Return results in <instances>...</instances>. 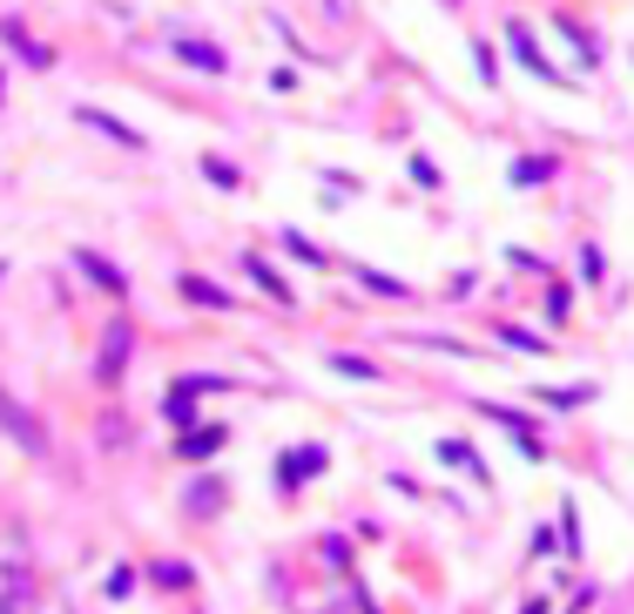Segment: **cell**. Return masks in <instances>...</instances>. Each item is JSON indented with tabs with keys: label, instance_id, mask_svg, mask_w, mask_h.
I'll return each mask as SVG.
<instances>
[{
	"label": "cell",
	"instance_id": "cell-1",
	"mask_svg": "<svg viewBox=\"0 0 634 614\" xmlns=\"http://www.w3.org/2000/svg\"><path fill=\"white\" fill-rule=\"evenodd\" d=\"M42 574H34V541L21 513H0V614H34Z\"/></svg>",
	"mask_w": 634,
	"mask_h": 614
},
{
	"label": "cell",
	"instance_id": "cell-2",
	"mask_svg": "<svg viewBox=\"0 0 634 614\" xmlns=\"http://www.w3.org/2000/svg\"><path fill=\"white\" fill-rule=\"evenodd\" d=\"M0 433H8L21 452H34V459L48 452V426H42V418H34V412H27V405L8 392V386H0Z\"/></svg>",
	"mask_w": 634,
	"mask_h": 614
},
{
	"label": "cell",
	"instance_id": "cell-3",
	"mask_svg": "<svg viewBox=\"0 0 634 614\" xmlns=\"http://www.w3.org/2000/svg\"><path fill=\"white\" fill-rule=\"evenodd\" d=\"M506 48H513V61H520L527 74H540L547 88H567V74L540 55V42H533V27H527V21H506Z\"/></svg>",
	"mask_w": 634,
	"mask_h": 614
},
{
	"label": "cell",
	"instance_id": "cell-4",
	"mask_svg": "<svg viewBox=\"0 0 634 614\" xmlns=\"http://www.w3.org/2000/svg\"><path fill=\"white\" fill-rule=\"evenodd\" d=\"M129 338H136V331H129L122 318L108 324V338H102V358H95V378H102V386H122V365H129Z\"/></svg>",
	"mask_w": 634,
	"mask_h": 614
},
{
	"label": "cell",
	"instance_id": "cell-5",
	"mask_svg": "<svg viewBox=\"0 0 634 614\" xmlns=\"http://www.w3.org/2000/svg\"><path fill=\"white\" fill-rule=\"evenodd\" d=\"M480 418H493V426H506V433H513V446H520L527 459H540V452H547V446H540V426H533L527 412H513V405H480Z\"/></svg>",
	"mask_w": 634,
	"mask_h": 614
},
{
	"label": "cell",
	"instance_id": "cell-6",
	"mask_svg": "<svg viewBox=\"0 0 634 614\" xmlns=\"http://www.w3.org/2000/svg\"><path fill=\"white\" fill-rule=\"evenodd\" d=\"M203 392H230V378H203V371H189V378H176V392H169V418H176V426H189V405L196 399H203Z\"/></svg>",
	"mask_w": 634,
	"mask_h": 614
},
{
	"label": "cell",
	"instance_id": "cell-7",
	"mask_svg": "<svg viewBox=\"0 0 634 614\" xmlns=\"http://www.w3.org/2000/svg\"><path fill=\"white\" fill-rule=\"evenodd\" d=\"M310 473H325V446H297V452H284V467H277V480H284V493H297Z\"/></svg>",
	"mask_w": 634,
	"mask_h": 614
},
{
	"label": "cell",
	"instance_id": "cell-8",
	"mask_svg": "<svg viewBox=\"0 0 634 614\" xmlns=\"http://www.w3.org/2000/svg\"><path fill=\"white\" fill-rule=\"evenodd\" d=\"M74 271H89V284H102L108 297H122V291H129V278L115 271L108 257H95V250H74Z\"/></svg>",
	"mask_w": 634,
	"mask_h": 614
},
{
	"label": "cell",
	"instance_id": "cell-9",
	"mask_svg": "<svg viewBox=\"0 0 634 614\" xmlns=\"http://www.w3.org/2000/svg\"><path fill=\"white\" fill-rule=\"evenodd\" d=\"M74 122H82V129H102L108 142H122V149H142V135H136L129 122H115V115H102V108H74Z\"/></svg>",
	"mask_w": 634,
	"mask_h": 614
},
{
	"label": "cell",
	"instance_id": "cell-10",
	"mask_svg": "<svg viewBox=\"0 0 634 614\" xmlns=\"http://www.w3.org/2000/svg\"><path fill=\"white\" fill-rule=\"evenodd\" d=\"M223 439H230L223 426H189V433L176 439V452H183V459H216V452H223Z\"/></svg>",
	"mask_w": 634,
	"mask_h": 614
},
{
	"label": "cell",
	"instance_id": "cell-11",
	"mask_svg": "<svg viewBox=\"0 0 634 614\" xmlns=\"http://www.w3.org/2000/svg\"><path fill=\"white\" fill-rule=\"evenodd\" d=\"M439 459H446V467H459V473H472V480H480V486L493 480V473H486V459H480V452H472L466 439H439Z\"/></svg>",
	"mask_w": 634,
	"mask_h": 614
},
{
	"label": "cell",
	"instance_id": "cell-12",
	"mask_svg": "<svg viewBox=\"0 0 634 614\" xmlns=\"http://www.w3.org/2000/svg\"><path fill=\"white\" fill-rule=\"evenodd\" d=\"M244 271H250V284H257V291H270V297H277V304H297V291H291V284H284V278H277V271H270V263H263V257H257V250H250V257H244Z\"/></svg>",
	"mask_w": 634,
	"mask_h": 614
},
{
	"label": "cell",
	"instance_id": "cell-13",
	"mask_svg": "<svg viewBox=\"0 0 634 614\" xmlns=\"http://www.w3.org/2000/svg\"><path fill=\"white\" fill-rule=\"evenodd\" d=\"M0 42H8V48H14L21 61H34V68H48V61H55V55H48L42 42H27V27H21V21H0Z\"/></svg>",
	"mask_w": 634,
	"mask_h": 614
},
{
	"label": "cell",
	"instance_id": "cell-14",
	"mask_svg": "<svg viewBox=\"0 0 634 614\" xmlns=\"http://www.w3.org/2000/svg\"><path fill=\"white\" fill-rule=\"evenodd\" d=\"M176 55H183L189 68H203V74H223V68H230V55H223L216 42H176Z\"/></svg>",
	"mask_w": 634,
	"mask_h": 614
},
{
	"label": "cell",
	"instance_id": "cell-15",
	"mask_svg": "<svg viewBox=\"0 0 634 614\" xmlns=\"http://www.w3.org/2000/svg\"><path fill=\"white\" fill-rule=\"evenodd\" d=\"M547 176H553V156H520V163H513V189H533Z\"/></svg>",
	"mask_w": 634,
	"mask_h": 614
},
{
	"label": "cell",
	"instance_id": "cell-16",
	"mask_svg": "<svg viewBox=\"0 0 634 614\" xmlns=\"http://www.w3.org/2000/svg\"><path fill=\"white\" fill-rule=\"evenodd\" d=\"M331 371H344V378H365V386H378V365H372V358H351V352H331Z\"/></svg>",
	"mask_w": 634,
	"mask_h": 614
},
{
	"label": "cell",
	"instance_id": "cell-17",
	"mask_svg": "<svg viewBox=\"0 0 634 614\" xmlns=\"http://www.w3.org/2000/svg\"><path fill=\"white\" fill-rule=\"evenodd\" d=\"M183 297H196V304H210V311H223V304H230V297H223L216 284H203V278H183Z\"/></svg>",
	"mask_w": 634,
	"mask_h": 614
},
{
	"label": "cell",
	"instance_id": "cell-18",
	"mask_svg": "<svg viewBox=\"0 0 634 614\" xmlns=\"http://www.w3.org/2000/svg\"><path fill=\"white\" fill-rule=\"evenodd\" d=\"M284 250H291L297 263H325V250H317V244L304 237V229H284Z\"/></svg>",
	"mask_w": 634,
	"mask_h": 614
},
{
	"label": "cell",
	"instance_id": "cell-19",
	"mask_svg": "<svg viewBox=\"0 0 634 614\" xmlns=\"http://www.w3.org/2000/svg\"><path fill=\"white\" fill-rule=\"evenodd\" d=\"M500 338L513 344V352H533V358L547 352V338H533V331H520V324H500Z\"/></svg>",
	"mask_w": 634,
	"mask_h": 614
},
{
	"label": "cell",
	"instance_id": "cell-20",
	"mask_svg": "<svg viewBox=\"0 0 634 614\" xmlns=\"http://www.w3.org/2000/svg\"><path fill=\"white\" fill-rule=\"evenodd\" d=\"M553 27H561V34H567V48H574V55H587V61H594V34H587L580 21H553Z\"/></svg>",
	"mask_w": 634,
	"mask_h": 614
},
{
	"label": "cell",
	"instance_id": "cell-21",
	"mask_svg": "<svg viewBox=\"0 0 634 614\" xmlns=\"http://www.w3.org/2000/svg\"><path fill=\"white\" fill-rule=\"evenodd\" d=\"M359 284L378 291V297H406V284H399V278H385V271H359Z\"/></svg>",
	"mask_w": 634,
	"mask_h": 614
},
{
	"label": "cell",
	"instance_id": "cell-22",
	"mask_svg": "<svg viewBox=\"0 0 634 614\" xmlns=\"http://www.w3.org/2000/svg\"><path fill=\"white\" fill-rule=\"evenodd\" d=\"M203 176H210L216 189H236V163H223V156H203Z\"/></svg>",
	"mask_w": 634,
	"mask_h": 614
},
{
	"label": "cell",
	"instance_id": "cell-23",
	"mask_svg": "<svg viewBox=\"0 0 634 614\" xmlns=\"http://www.w3.org/2000/svg\"><path fill=\"white\" fill-rule=\"evenodd\" d=\"M574 547H580V513L561 507V554H574Z\"/></svg>",
	"mask_w": 634,
	"mask_h": 614
},
{
	"label": "cell",
	"instance_id": "cell-24",
	"mask_svg": "<svg viewBox=\"0 0 634 614\" xmlns=\"http://www.w3.org/2000/svg\"><path fill=\"white\" fill-rule=\"evenodd\" d=\"M412 182H425V189H439V163H432V156H412Z\"/></svg>",
	"mask_w": 634,
	"mask_h": 614
},
{
	"label": "cell",
	"instance_id": "cell-25",
	"mask_svg": "<svg viewBox=\"0 0 634 614\" xmlns=\"http://www.w3.org/2000/svg\"><path fill=\"white\" fill-rule=\"evenodd\" d=\"M155 581H163V588H189V567H176V560H163V567H155Z\"/></svg>",
	"mask_w": 634,
	"mask_h": 614
},
{
	"label": "cell",
	"instance_id": "cell-26",
	"mask_svg": "<svg viewBox=\"0 0 634 614\" xmlns=\"http://www.w3.org/2000/svg\"><path fill=\"white\" fill-rule=\"evenodd\" d=\"M520 614H547V594H533V601H527V607H520Z\"/></svg>",
	"mask_w": 634,
	"mask_h": 614
},
{
	"label": "cell",
	"instance_id": "cell-27",
	"mask_svg": "<svg viewBox=\"0 0 634 614\" xmlns=\"http://www.w3.org/2000/svg\"><path fill=\"white\" fill-rule=\"evenodd\" d=\"M325 8H331V14H338V8H344V0H325Z\"/></svg>",
	"mask_w": 634,
	"mask_h": 614
},
{
	"label": "cell",
	"instance_id": "cell-28",
	"mask_svg": "<svg viewBox=\"0 0 634 614\" xmlns=\"http://www.w3.org/2000/svg\"><path fill=\"white\" fill-rule=\"evenodd\" d=\"M0 95H8V74H0Z\"/></svg>",
	"mask_w": 634,
	"mask_h": 614
},
{
	"label": "cell",
	"instance_id": "cell-29",
	"mask_svg": "<svg viewBox=\"0 0 634 614\" xmlns=\"http://www.w3.org/2000/svg\"><path fill=\"white\" fill-rule=\"evenodd\" d=\"M0 278H8V263H0Z\"/></svg>",
	"mask_w": 634,
	"mask_h": 614
}]
</instances>
